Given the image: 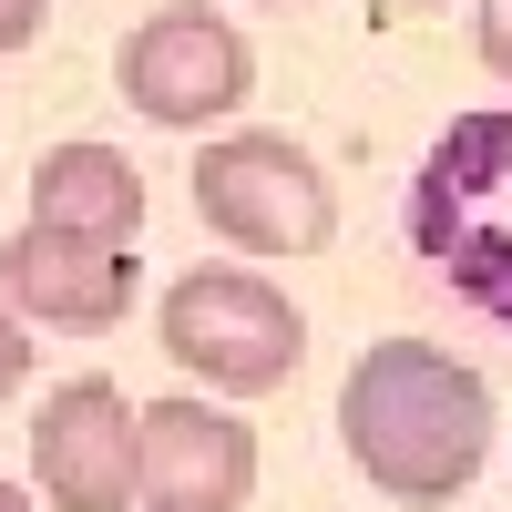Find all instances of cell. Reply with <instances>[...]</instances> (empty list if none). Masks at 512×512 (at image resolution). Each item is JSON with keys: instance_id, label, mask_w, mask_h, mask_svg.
I'll return each mask as SVG.
<instances>
[{"instance_id": "6da1fadb", "label": "cell", "mask_w": 512, "mask_h": 512, "mask_svg": "<svg viewBox=\"0 0 512 512\" xmlns=\"http://www.w3.org/2000/svg\"><path fill=\"white\" fill-rule=\"evenodd\" d=\"M492 441H502L492 379L451 359L441 338H369L338 379V451L369 472V492L410 512H441L451 492H472Z\"/></svg>"}, {"instance_id": "7a4b0ae2", "label": "cell", "mask_w": 512, "mask_h": 512, "mask_svg": "<svg viewBox=\"0 0 512 512\" xmlns=\"http://www.w3.org/2000/svg\"><path fill=\"white\" fill-rule=\"evenodd\" d=\"M154 338H164V359L185 379H205V390H226V400H267V390L297 379V359H308L297 297L277 277H256L246 256L185 267L164 287V308H154Z\"/></svg>"}, {"instance_id": "3957f363", "label": "cell", "mask_w": 512, "mask_h": 512, "mask_svg": "<svg viewBox=\"0 0 512 512\" xmlns=\"http://www.w3.org/2000/svg\"><path fill=\"white\" fill-rule=\"evenodd\" d=\"M410 236L461 297L512 328V113H472L441 134L410 195Z\"/></svg>"}, {"instance_id": "277c9868", "label": "cell", "mask_w": 512, "mask_h": 512, "mask_svg": "<svg viewBox=\"0 0 512 512\" xmlns=\"http://www.w3.org/2000/svg\"><path fill=\"white\" fill-rule=\"evenodd\" d=\"M195 216H205V236H226L256 267V256H318L338 236V195L308 144L246 123V134L195 144Z\"/></svg>"}, {"instance_id": "5b68a950", "label": "cell", "mask_w": 512, "mask_h": 512, "mask_svg": "<svg viewBox=\"0 0 512 512\" xmlns=\"http://www.w3.org/2000/svg\"><path fill=\"white\" fill-rule=\"evenodd\" d=\"M113 82H123V103H134L144 123H164V134H205V123L246 113L256 52H246V31L216 11V0H164V11H144L134 31H123Z\"/></svg>"}, {"instance_id": "8992f818", "label": "cell", "mask_w": 512, "mask_h": 512, "mask_svg": "<svg viewBox=\"0 0 512 512\" xmlns=\"http://www.w3.org/2000/svg\"><path fill=\"white\" fill-rule=\"evenodd\" d=\"M144 400H123V379L103 369H72L62 390H41L31 420V492L41 512H123L134 502V451H144Z\"/></svg>"}, {"instance_id": "52a82bcc", "label": "cell", "mask_w": 512, "mask_h": 512, "mask_svg": "<svg viewBox=\"0 0 512 512\" xmlns=\"http://www.w3.org/2000/svg\"><path fill=\"white\" fill-rule=\"evenodd\" d=\"M144 451H134V502L144 512H246L256 502V431L226 400H144Z\"/></svg>"}, {"instance_id": "ba28073f", "label": "cell", "mask_w": 512, "mask_h": 512, "mask_svg": "<svg viewBox=\"0 0 512 512\" xmlns=\"http://www.w3.org/2000/svg\"><path fill=\"white\" fill-rule=\"evenodd\" d=\"M134 287H144L134 246H93V236H62V226H11V246H0V297L52 338L123 328Z\"/></svg>"}, {"instance_id": "9c48e42d", "label": "cell", "mask_w": 512, "mask_h": 512, "mask_svg": "<svg viewBox=\"0 0 512 512\" xmlns=\"http://www.w3.org/2000/svg\"><path fill=\"white\" fill-rule=\"evenodd\" d=\"M31 226H62V236H93V246H134L144 236V175L123 144H93L72 134L41 154L31 175Z\"/></svg>"}, {"instance_id": "30bf717a", "label": "cell", "mask_w": 512, "mask_h": 512, "mask_svg": "<svg viewBox=\"0 0 512 512\" xmlns=\"http://www.w3.org/2000/svg\"><path fill=\"white\" fill-rule=\"evenodd\" d=\"M21 390H31V318L0 297V410H11Z\"/></svg>"}, {"instance_id": "8fae6325", "label": "cell", "mask_w": 512, "mask_h": 512, "mask_svg": "<svg viewBox=\"0 0 512 512\" xmlns=\"http://www.w3.org/2000/svg\"><path fill=\"white\" fill-rule=\"evenodd\" d=\"M472 41H482V72L512 82V0H482V31H472Z\"/></svg>"}, {"instance_id": "7c38bea8", "label": "cell", "mask_w": 512, "mask_h": 512, "mask_svg": "<svg viewBox=\"0 0 512 512\" xmlns=\"http://www.w3.org/2000/svg\"><path fill=\"white\" fill-rule=\"evenodd\" d=\"M41 21H52V0H0V62H11V52H31V41H41Z\"/></svg>"}, {"instance_id": "4fadbf2b", "label": "cell", "mask_w": 512, "mask_h": 512, "mask_svg": "<svg viewBox=\"0 0 512 512\" xmlns=\"http://www.w3.org/2000/svg\"><path fill=\"white\" fill-rule=\"evenodd\" d=\"M0 512H41V492L31 482H0Z\"/></svg>"}, {"instance_id": "5bb4252c", "label": "cell", "mask_w": 512, "mask_h": 512, "mask_svg": "<svg viewBox=\"0 0 512 512\" xmlns=\"http://www.w3.org/2000/svg\"><path fill=\"white\" fill-rule=\"evenodd\" d=\"M400 11H441V0H400Z\"/></svg>"}, {"instance_id": "9a60e30c", "label": "cell", "mask_w": 512, "mask_h": 512, "mask_svg": "<svg viewBox=\"0 0 512 512\" xmlns=\"http://www.w3.org/2000/svg\"><path fill=\"white\" fill-rule=\"evenodd\" d=\"M267 11H287V0H267Z\"/></svg>"}]
</instances>
